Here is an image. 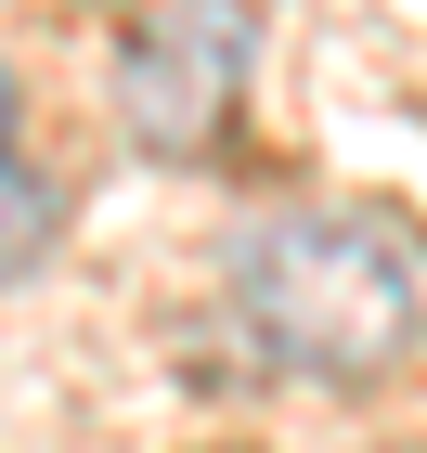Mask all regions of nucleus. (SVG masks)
Wrapping results in <instances>:
<instances>
[{"label":"nucleus","mask_w":427,"mask_h":453,"mask_svg":"<svg viewBox=\"0 0 427 453\" xmlns=\"http://www.w3.org/2000/svg\"><path fill=\"white\" fill-rule=\"evenodd\" d=\"M233 311L285 376H389L415 349V259L376 220H259L233 259Z\"/></svg>","instance_id":"obj_1"},{"label":"nucleus","mask_w":427,"mask_h":453,"mask_svg":"<svg viewBox=\"0 0 427 453\" xmlns=\"http://www.w3.org/2000/svg\"><path fill=\"white\" fill-rule=\"evenodd\" d=\"M247 91V0H169L117 65V130L142 156H194Z\"/></svg>","instance_id":"obj_2"},{"label":"nucleus","mask_w":427,"mask_h":453,"mask_svg":"<svg viewBox=\"0 0 427 453\" xmlns=\"http://www.w3.org/2000/svg\"><path fill=\"white\" fill-rule=\"evenodd\" d=\"M52 220H65V195L39 169H0V285H27L39 259H52Z\"/></svg>","instance_id":"obj_3"},{"label":"nucleus","mask_w":427,"mask_h":453,"mask_svg":"<svg viewBox=\"0 0 427 453\" xmlns=\"http://www.w3.org/2000/svg\"><path fill=\"white\" fill-rule=\"evenodd\" d=\"M0 130H13V78H0Z\"/></svg>","instance_id":"obj_4"}]
</instances>
